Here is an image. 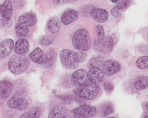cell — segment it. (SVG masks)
<instances>
[{
    "mask_svg": "<svg viewBox=\"0 0 148 118\" xmlns=\"http://www.w3.org/2000/svg\"><path fill=\"white\" fill-rule=\"evenodd\" d=\"M100 90L101 89L98 84L88 81L84 85L73 90V92L76 96L80 99L90 101L97 97Z\"/></svg>",
    "mask_w": 148,
    "mask_h": 118,
    "instance_id": "1",
    "label": "cell"
},
{
    "mask_svg": "<svg viewBox=\"0 0 148 118\" xmlns=\"http://www.w3.org/2000/svg\"><path fill=\"white\" fill-rule=\"evenodd\" d=\"M30 60L24 55H14L10 58L8 68L13 74L17 75L24 73L29 68Z\"/></svg>",
    "mask_w": 148,
    "mask_h": 118,
    "instance_id": "2",
    "label": "cell"
},
{
    "mask_svg": "<svg viewBox=\"0 0 148 118\" xmlns=\"http://www.w3.org/2000/svg\"><path fill=\"white\" fill-rule=\"evenodd\" d=\"M74 49L82 51H86L90 49L92 41L90 35L85 29L81 28L75 32L72 39Z\"/></svg>",
    "mask_w": 148,
    "mask_h": 118,
    "instance_id": "3",
    "label": "cell"
},
{
    "mask_svg": "<svg viewBox=\"0 0 148 118\" xmlns=\"http://www.w3.org/2000/svg\"><path fill=\"white\" fill-rule=\"evenodd\" d=\"M60 60L62 66L68 69H75L78 67L79 64L76 60L75 52L70 50L64 49L60 53Z\"/></svg>",
    "mask_w": 148,
    "mask_h": 118,
    "instance_id": "4",
    "label": "cell"
},
{
    "mask_svg": "<svg viewBox=\"0 0 148 118\" xmlns=\"http://www.w3.org/2000/svg\"><path fill=\"white\" fill-rule=\"evenodd\" d=\"M9 108L20 111L25 110L29 106V102L24 97L18 94H15L7 103Z\"/></svg>",
    "mask_w": 148,
    "mask_h": 118,
    "instance_id": "5",
    "label": "cell"
},
{
    "mask_svg": "<svg viewBox=\"0 0 148 118\" xmlns=\"http://www.w3.org/2000/svg\"><path fill=\"white\" fill-rule=\"evenodd\" d=\"M94 47L95 50L100 53H108L111 52L114 49V40L111 37H106L101 42L96 41L94 42Z\"/></svg>",
    "mask_w": 148,
    "mask_h": 118,
    "instance_id": "6",
    "label": "cell"
},
{
    "mask_svg": "<svg viewBox=\"0 0 148 118\" xmlns=\"http://www.w3.org/2000/svg\"><path fill=\"white\" fill-rule=\"evenodd\" d=\"M72 83L77 88L84 85L88 81V72L83 69H78L73 72L71 78Z\"/></svg>",
    "mask_w": 148,
    "mask_h": 118,
    "instance_id": "7",
    "label": "cell"
},
{
    "mask_svg": "<svg viewBox=\"0 0 148 118\" xmlns=\"http://www.w3.org/2000/svg\"><path fill=\"white\" fill-rule=\"evenodd\" d=\"M121 69V65L117 61L108 60H105L101 69L103 71L104 74L108 76H111L119 72Z\"/></svg>",
    "mask_w": 148,
    "mask_h": 118,
    "instance_id": "8",
    "label": "cell"
},
{
    "mask_svg": "<svg viewBox=\"0 0 148 118\" xmlns=\"http://www.w3.org/2000/svg\"><path fill=\"white\" fill-rule=\"evenodd\" d=\"M73 115L77 116L93 117L97 114V109L95 107L88 105H82L73 110Z\"/></svg>",
    "mask_w": 148,
    "mask_h": 118,
    "instance_id": "9",
    "label": "cell"
},
{
    "mask_svg": "<svg viewBox=\"0 0 148 118\" xmlns=\"http://www.w3.org/2000/svg\"><path fill=\"white\" fill-rule=\"evenodd\" d=\"M105 74L101 68L93 67L90 68L88 72V81L92 83L98 84L103 80Z\"/></svg>",
    "mask_w": 148,
    "mask_h": 118,
    "instance_id": "10",
    "label": "cell"
},
{
    "mask_svg": "<svg viewBox=\"0 0 148 118\" xmlns=\"http://www.w3.org/2000/svg\"><path fill=\"white\" fill-rule=\"evenodd\" d=\"M36 22V16L34 14L28 13L19 17L16 25L23 28H29V27L34 25Z\"/></svg>",
    "mask_w": 148,
    "mask_h": 118,
    "instance_id": "11",
    "label": "cell"
},
{
    "mask_svg": "<svg viewBox=\"0 0 148 118\" xmlns=\"http://www.w3.org/2000/svg\"><path fill=\"white\" fill-rule=\"evenodd\" d=\"M14 41L11 39H5L0 42V59L8 56L13 50Z\"/></svg>",
    "mask_w": 148,
    "mask_h": 118,
    "instance_id": "12",
    "label": "cell"
},
{
    "mask_svg": "<svg viewBox=\"0 0 148 118\" xmlns=\"http://www.w3.org/2000/svg\"><path fill=\"white\" fill-rule=\"evenodd\" d=\"M92 18L98 23H102L107 21L109 18V13L105 9L96 8L92 10L90 13Z\"/></svg>",
    "mask_w": 148,
    "mask_h": 118,
    "instance_id": "13",
    "label": "cell"
},
{
    "mask_svg": "<svg viewBox=\"0 0 148 118\" xmlns=\"http://www.w3.org/2000/svg\"><path fill=\"white\" fill-rule=\"evenodd\" d=\"M79 16V12L74 10L66 11L61 17V22L64 25H68L75 22Z\"/></svg>",
    "mask_w": 148,
    "mask_h": 118,
    "instance_id": "14",
    "label": "cell"
},
{
    "mask_svg": "<svg viewBox=\"0 0 148 118\" xmlns=\"http://www.w3.org/2000/svg\"><path fill=\"white\" fill-rule=\"evenodd\" d=\"M14 85L12 83L7 80L0 81V99L5 100L10 95Z\"/></svg>",
    "mask_w": 148,
    "mask_h": 118,
    "instance_id": "15",
    "label": "cell"
},
{
    "mask_svg": "<svg viewBox=\"0 0 148 118\" xmlns=\"http://www.w3.org/2000/svg\"><path fill=\"white\" fill-rule=\"evenodd\" d=\"M114 111V107L112 103L105 101L98 106V115L101 117H106L110 115Z\"/></svg>",
    "mask_w": 148,
    "mask_h": 118,
    "instance_id": "16",
    "label": "cell"
},
{
    "mask_svg": "<svg viewBox=\"0 0 148 118\" xmlns=\"http://www.w3.org/2000/svg\"><path fill=\"white\" fill-rule=\"evenodd\" d=\"M30 46L29 41L25 39H19L15 44L14 51L16 54L24 55L29 51Z\"/></svg>",
    "mask_w": 148,
    "mask_h": 118,
    "instance_id": "17",
    "label": "cell"
},
{
    "mask_svg": "<svg viewBox=\"0 0 148 118\" xmlns=\"http://www.w3.org/2000/svg\"><path fill=\"white\" fill-rule=\"evenodd\" d=\"M29 58L34 63L39 65H44L46 56L40 48H36L29 56Z\"/></svg>",
    "mask_w": 148,
    "mask_h": 118,
    "instance_id": "18",
    "label": "cell"
},
{
    "mask_svg": "<svg viewBox=\"0 0 148 118\" xmlns=\"http://www.w3.org/2000/svg\"><path fill=\"white\" fill-rule=\"evenodd\" d=\"M13 14V5L10 0H5L3 4L0 5V14L3 19H11Z\"/></svg>",
    "mask_w": 148,
    "mask_h": 118,
    "instance_id": "19",
    "label": "cell"
},
{
    "mask_svg": "<svg viewBox=\"0 0 148 118\" xmlns=\"http://www.w3.org/2000/svg\"><path fill=\"white\" fill-rule=\"evenodd\" d=\"M68 115L67 110L62 106H57L50 110L48 118H67Z\"/></svg>",
    "mask_w": 148,
    "mask_h": 118,
    "instance_id": "20",
    "label": "cell"
},
{
    "mask_svg": "<svg viewBox=\"0 0 148 118\" xmlns=\"http://www.w3.org/2000/svg\"><path fill=\"white\" fill-rule=\"evenodd\" d=\"M134 85L136 89L138 90L146 89L148 86V78L146 75L137 76L134 81Z\"/></svg>",
    "mask_w": 148,
    "mask_h": 118,
    "instance_id": "21",
    "label": "cell"
},
{
    "mask_svg": "<svg viewBox=\"0 0 148 118\" xmlns=\"http://www.w3.org/2000/svg\"><path fill=\"white\" fill-rule=\"evenodd\" d=\"M42 113V110L38 107L29 108L23 113L20 118H39Z\"/></svg>",
    "mask_w": 148,
    "mask_h": 118,
    "instance_id": "22",
    "label": "cell"
},
{
    "mask_svg": "<svg viewBox=\"0 0 148 118\" xmlns=\"http://www.w3.org/2000/svg\"><path fill=\"white\" fill-rule=\"evenodd\" d=\"M47 27L50 33L56 34L59 31L61 28V21L58 17H53L47 22Z\"/></svg>",
    "mask_w": 148,
    "mask_h": 118,
    "instance_id": "23",
    "label": "cell"
},
{
    "mask_svg": "<svg viewBox=\"0 0 148 118\" xmlns=\"http://www.w3.org/2000/svg\"><path fill=\"white\" fill-rule=\"evenodd\" d=\"M45 66L47 68H51L53 65L56 60V53L55 51L50 49L45 53Z\"/></svg>",
    "mask_w": 148,
    "mask_h": 118,
    "instance_id": "24",
    "label": "cell"
},
{
    "mask_svg": "<svg viewBox=\"0 0 148 118\" xmlns=\"http://www.w3.org/2000/svg\"><path fill=\"white\" fill-rule=\"evenodd\" d=\"M105 59L102 56H96L92 57L88 61L87 64L88 68L95 67L101 69L102 65L105 61Z\"/></svg>",
    "mask_w": 148,
    "mask_h": 118,
    "instance_id": "25",
    "label": "cell"
},
{
    "mask_svg": "<svg viewBox=\"0 0 148 118\" xmlns=\"http://www.w3.org/2000/svg\"><path fill=\"white\" fill-rule=\"evenodd\" d=\"M136 65L139 69H145L148 68V57L147 56L140 57L136 62Z\"/></svg>",
    "mask_w": 148,
    "mask_h": 118,
    "instance_id": "26",
    "label": "cell"
},
{
    "mask_svg": "<svg viewBox=\"0 0 148 118\" xmlns=\"http://www.w3.org/2000/svg\"><path fill=\"white\" fill-rule=\"evenodd\" d=\"M54 41V38L51 35H44L40 38V43L43 46H48L51 44Z\"/></svg>",
    "mask_w": 148,
    "mask_h": 118,
    "instance_id": "27",
    "label": "cell"
},
{
    "mask_svg": "<svg viewBox=\"0 0 148 118\" xmlns=\"http://www.w3.org/2000/svg\"><path fill=\"white\" fill-rule=\"evenodd\" d=\"M95 31L97 35V40L99 42H101L105 39V32L103 26L100 25L97 26L95 27Z\"/></svg>",
    "mask_w": 148,
    "mask_h": 118,
    "instance_id": "28",
    "label": "cell"
},
{
    "mask_svg": "<svg viewBox=\"0 0 148 118\" xmlns=\"http://www.w3.org/2000/svg\"><path fill=\"white\" fill-rule=\"evenodd\" d=\"M75 56L77 63L80 64L86 60L87 57V54L84 51H78L75 52Z\"/></svg>",
    "mask_w": 148,
    "mask_h": 118,
    "instance_id": "29",
    "label": "cell"
},
{
    "mask_svg": "<svg viewBox=\"0 0 148 118\" xmlns=\"http://www.w3.org/2000/svg\"><path fill=\"white\" fill-rule=\"evenodd\" d=\"M15 30L16 35L18 37H25L28 35L29 31V28H23L16 25Z\"/></svg>",
    "mask_w": 148,
    "mask_h": 118,
    "instance_id": "30",
    "label": "cell"
},
{
    "mask_svg": "<svg viewBox=\"0 0 148 118\" xmlns=\"http://www.w3.org/2000/svg\"><path fill=\"white\" fill-rule=\"evenodd\" d=\"M131 2V0H118L116 6L123 11L129 7Z\"/></svg>",
    "mask_w": 148,
    "mask_h": 118,
    "instance_id": "31",
    "label": "cell"
},
{
    "mask_svg": "<svg viewBox=\"0 0 148 118\" xmlns=\"http://www.w3.org/2000/svg\"><path fill=\"white\" fill-rule=\"evenodd\" d=\"M103 86L106 93L107 94H110V95L112 93L114 88V86L112 83L110 82H107V81L104 82L103 83Z\"/></svg>",
    "mask_w": 148,
    "mask_h": 118,
    "instance_id": "32",
    "label": "cell"
},
{
    "mask_svg": "<svg viewBox=\"0 0 148 118\" xmlns=\"http://www.w3.org/2000/svg\"><path fill=\"white\" fill-rule=\"evenodd\" d=\"M122 11H123L122 10H121L120 8H119L117 6H116L111 10V15L114 17H117L121 15Z\"/></svg>",
    "mask_w": 148,
    "mask_h": 118,
    "instance_id": "33",
    "label": "cell"
},
{
    "mask_svg": "<svg viewBox=\"0 0 148 118\" xmlns=\"http://www.w3.org/2000/svg\"><path fill=\"white\" fill-rule=\"evenodd\" d=\"M2 24L5 27L7 28H10L13 25V21L11 19H4L2 18Z\"/></svg>",
    "mask_w": 148,
    "mask_h": 118,
    "instance_id": "34",
    "label": "cell"
},
{
    "mask_svg": "<svg viewBox=\"0 0 148 118\" xmlns=\"http://www.w3.org/2000/svg\"><path fill=\"white\" fill-rule=\"evenodd\" d=\"M73 102V99L70 96H65L63 98L62 103L64 104L69 105Z\"/></svg>",
    "mask_w": 148,
    "mask_h": 118,
    "instance_id": "35",
    "label": "cell"
},
{
    "mask_svg": "<svg viewBox=\"0 0 148 118\" xmlns=\"http://www.w3.org/2000/svg\"><path fill=\"white\" fill-rule=\"evenodd\" d=\"M139 50L142 53H148V45L147 44L141 45L139 48Z\"/></svg>",
    "mask_w": 148,
    "mask_h": 118,
    "instance_id": "36",
    "label": "cell"
},
{
    "mask_svg": "<svg viewBox=\"0 0 148 118\" xmlns=\"http://www.w3.org/2000/svg\"><path fill=\"white\" fill-rule=\"evenodd\" d=\"M71 0H53V3L56 5H61L69 2Z\"/></svg>",
    "mask_w": 148,
    "mask_h": 118,
    "instance_id": "37",
    "label": "cell"
},
{
    "mask_svg": "<svg viewBox=\"0 0 148 118\" xmlns=\"http://www.w3.org/2000/svg\"><path fill=\"white\" fill-rule=\"evenodd\" d=\"M13 1H14V3L15 2H16V3H18L20 1H21V2H22V0H13Z\"/></svg>",
    "mask_w": 148,
    "mask_h": 118,
    "instance_id": "38",
    "label": "cell"
},
{
    "mask_svg": "<svg viewBox=\"0 0 148 118\" xmlns=\"http://www.w3.org/2000/svg\"><path fill=\"white\" fill-rule=\"evenodd\" d=\"M110 1L112 2V3H117L118 0H110Z\"/></svg>",
    "mask_w": 148,
    "mask_h": 118,
    "instance_id": "39",
    "label": "cell"
},
{
    "mask_svg": "<svg viewBox=\"0 0 148 118\" xmlns=\"http://www.w3.org/2000/svg\"><path fill=\"white\" fill-rule=\"evenodd\" d=\"M77 118H88L87 117H85V116H77Z\"/></svg>",
    "mask_w": 148,
    "mask_h": 118,
    "instance_id": "40",
    "label": "cell"
},
{
    "mask_svg": "<svg viewBox=\"0 0 148 118\" xmlns=\"http://www.w3.org/2000/svg\"><path fill=\"white\" fill-rule=\"evenodd\" d=\"M116 118V117H112H112H107V118Z\"/></svg>",
    "mask_w": 148,
    "mask_h": 118,
    "instance_id": "41",
    "label": "cell"
}]
</instances>
